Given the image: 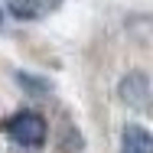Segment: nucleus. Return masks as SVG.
<instances>
[{
	"label": "nucleus",
	"instance_id": "3",
	"mask_svg": "<svg viewBox=\"0 0 153 153\" xmlns=\"http://www.w3.org/2000/svg\"><path fill=\"white\" fill-rule=\"evenodd\" d=\"M59 3L62 0H7V10L16 20H39V16L52 13Z\"/></svg>",
	"mask_w": 153,
	"mask_h": 153
},
{
	"label": "nucleus",
	"instance_id": "6",
	"mask_svg": "<svg viewBox=\"0 0 153 153\" xmlns=\"http://www.w3.org/2000/svg\"><path fill=\"white\" fill-rule=\"evenodd\" d=\"M0 26H3V10H0Z\"/></svg>",
	"mask_w": 153,
	"mask_h": 153
},
{
	"label": "nucleus",
	"instance_id": "5",
	"mask_svg": "<svg viewBox=\"0 0 153 153\" xmlns=\"http://www.w3.org/2000/svg\"><path fill=\"white\" fill-rule=\"evenodd\" d=\"M16 82H20V88H26V91L36 94V98L49 94V82H46V78H36V75H26V72H16Z\"/></svg>",
	"mask_w": 153,
	"mask_h": 153
},
{
	"label": "nucleus",
	"instance_id": "1",
	"mask_svg": "<svg viewBox=\"0 0 153 153\" xmlns=\"http://www.w3.org/2000/svg\"><path fill=\"white\" fill-rule=\"evenodd\" d=\"M0 127H3V134H7L16 147H26V150H39V147L46 143V137H49V124H46L42 114H36V111H16V114H10Z\"/></svg>",
	"mask_w": 153,
	"mask_h": 153
},
{
	"label": "nucleus",
	"instance_id": "4",
	"mask_svg": "<svg viewBox=\"0 0 153 153\" xmlns=\"http://www.w3.org/2000/svg\"><path fill=\"white\" fill-rule=\"evenodd\" d=\"M121 153H153V137L140 124H127L121 134Z\"/></svg>",
	"mask_w": 153,
	"mask_h": 153
},
{
	"label": "nucleus",
	"instance_id": "2",
	"mask_svg": "<svg viewBox=\"0 0 153 153\" xmlns=\"http://www.w3.org/2000/svg\"><path fill=\"white\" fill-rule=\"evenodd\" d=\"M117 91H121L124 104L143 111V108H147V94H150V82H147L143 72H130L127 78H121V88H117Z\"/></svg>",
	"mask_w": 153,
	"mask_h": 153
}]
</instances>
